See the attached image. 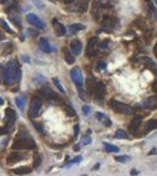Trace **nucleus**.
<instances>
[{"instance_id": "41", "label": "nucleus", "mask_w": 157, "mask_h": 176, "mask_svg": "<svg viewBox=\"0 0 157 176\" xmlns=\"http://www.w3.org/2000/svg\"><path fill=\"white\" fill-rule=\"evenodd\" d=\"M79 129H80L79 124H75V127H74V138L77 136V134H79Z\"/></svg>"}, {"instance_id": "35", "label": "nucleus", "mask_w": 157, "mask_h": 176, "mask_svg": "<svg viewBox=\"0 0 157 176\" xmlns=\"http://www.w3.org/2000/svg\"><path fill=\"white\" fill-rule=\"evenodd\" d=\"M0 25H1V26H2V27H4L5 30H6V32H8V33H13V31H12V30L9 28V26H8L7 23H5L4 20H0Z\"/></svg>"}, {"instance_id": "5", "label": "nucleus", "mask_w": 157, "mask_h": 176, "mask_svg": "<svg viewBox=\"0 0 157 176\" xmlns=\"http://www.w3.org/2000/svg\"><path fill=\"white\" fill-rule=\"evenodd\" d=\"M70 77H72L73 82H74L77 87H82L83 77H82V72H81V69L79 68V67H75V68H73L70 70Z\"/></svg>"}, {"instance_id": "50", "label": "nucleus", "mask_w": 157, "mask_h": 176, "mask_svg": "<svg viewBox=\"0 0 157 176\" xmlns=\"http://www.w3.org/2000/svg\"><path fill=\"white\" fill-rule=\"evenodd\" d=\"M2 103H4V100L0 98V105H2Z\"/></svg>"}, {"instance_id": "32", "label": "nucleus", "mask_w": 157, "mask_h": 176, "mask_svg": "<svg viewBox=\"0 0 157 176\" xmlns=\"http://www.w3.org/2000/svg\"><path fill=\"white\" fill-rule=\"evenodd\" d=\"M53 82H54V84L56 86V88H58V89H59V91H60L61 93H65V89H63L62 84H60V81H59V80H58L56 77H54V79H53Z\"/></svg>"}, {"instance_id": "36", "label": "nucleus", "mask_w": 157, "mask_h": 176, "mask_svg": "<svg viewBox=\"0 0 157 176\" xmlns=\"http://www.w3.org/2000/svg\"><path fill=\"white\" fill-rule=\"evenodd\" d=\"M82 143L84 145H90L91 143V138H90L89 135H87V136H84V138H82Z\"/></svg>"}, {"instance_id": "14", "label": "nucleus", "mask_w": 157, "mask_h": 176, "mask_svg": "<svg viewBox=\"0 0 157 176\" xmlns=\"http://www.w3.org/2000/svg\"><path fill=\"white\" fill-rule=\"evenodd\" d=\"M82 51V44L79 40H73L70 44V52L74 55H79Z\"/></svg>"}, {"instance_id": "22", "label": "nucleus", "mask_w": 157, "mask_h": 176, "mask_svg": "<svg viewBox=\"0 0 157 176\" xmlns=\"http://www.w3.org/2000/svg\"><path fill=\"white\" fill-rule=\"evenodd\" d=\"M68 30L72 33H77V32L84 30V25H82V23H73V25H70L68 27Z\"/></svg>"}, {"instance_id": "29", "label": "nucleus", "mask_w": 157, "mask_h": 176, "mask_svg": "<svg viewBox=\"0 0 157 176\" xmlns=\"http://www.w3.org/2000/svg\"><path fill=\"white\" fill-rule=\"evenodd\" d=\"M131 159L130 156H128V155H122V156H116L115 157V161H117V162H121V163H126L127 161H129Z\"/></svg>"}, {"instance_id": "2", "label": "nucleus", "mask_w": 157, "mask_h": 176, "mask_svg": "<svg viewBox=\"0 0 157 176\" xmlns=\"http://www.w3.org/2000/svg\"><path fill=\"white\" fill-rule=\"evenodd\" d=\"M13 149H34L35 148V142L34 140L30 138L28 131L23 129V133L19 131V135L15 138L14 143H13Z\"/></svg>"}, {"instance_id": "24", "label": "nucleus", "mask_w": 157, "mask_h": 176, "mask_svg": "<svg viewBox=\"0 0 157 176\" xmlns=\"http://www.w3.org/2000/svg\"><path fill=\"white\" fill-rule=\"evenodd\" d=\"M115 138H129V135L127 134V131L123 129H117L115 131Z\"/></svg>"}, {"instance_id": "21", "label": "nucleus", "mask_w": 157, "mask_h": 176, "mask_svg": "<svg viewBox=\"0 0 157 176\" xmlns=\"http://www.w3.org/2000/svg\"><path fill=\"white\" fill-rule=\"evenodd\" d=\"M87 89H88V92H93L94 91V88H95V84H96V80H95V77H88L87 79Z\"/></svg>"}, {"instance_id": "17", "label": "nucleus", "mask_w": 157, "mask_h": 176, "mask_svg": "<svg viewBox=\"0 0 157 176\" xmlns=\"http://www.w3.org/2000/svg\"><path fill=\"white\" fill-rule=\"evenodd\" d=\"M40 93H41V95H42L44 98H46V99H56V98H58V95L53 92L49 87H44Z\"/></svg>"}, {"instance_id": "51", "label": "nucleus", "mask_w": 157, "mask_h": 176, "mask_svg": "<svg viewBox=\"0 0 157 176\" xmlns=\"http://www.w3.org/2000/svg\"><path fill=\"white\" fill-rule=\"evenodd\" d=\"M1 1H4V2H6V1H7V0H1Z\"/></svg>"}, {"instance_id": "15", "label": "nucleus", "mask_w": 157, "mask_h": 176, "mask_svg": "<svg viewBox=\"0 0 157 176\" xmlns=\"http://www.w3.org/2000/svg\"><path fill=\"white\" fill-rule=\"evenodd\" d=\"M143 106L148 109L157 108V96H149L148 99H145L143 101Z\"/></svg>"}, {"instance_id": "18", "label": "nucleus", "mask_w": 157, "mask_h": 176, "mask_svg": "<svg viewBox=\"0 0 157 176\" xmlns=\"http://www.w3.org/2000/svg\"><path fill=\"white\" fill-rule=\"evenodd\" d=\"M95 117H96L98 121H101L105 126H107V127L112 126V121H110V119L107 117V115H105L103 113H96V114H95Z\"/></svg>"}, {"instance_id": "16", "label": "nucleus", "mask_w": 157, "mask_h": 176, "mask_svg": "<svg viewBox=\"0 0 157 176\" xmlns=\"http://www.w3.org/2000/svg\"><path fill=\"white\" fill-rule=\"evenodd\" d=\"M112 27H114V19L112 16H105L103 18V21H102V28L105 31H110V30H112Z\"/></svg>"}, {"instance_id": "25", "label": "nucleus", "mask_w": 157, "mask_h": 176, "mask_svg": "<svg viewBox=\"0 0 157 176\" xmlns=\"http://www.w3.org/2000/svg\"><path fill=\"white\" fill-rule=\"evenodd\" d=\"M157 128V120H149L147 122V126H145V130L147 131H150V130H154Z\"/></svg>"}, {"instance_id": "40", "label": "nucleus", "mask_w": 157, "mask_h": 176, "mask_svg": "<svg viewBox=\"0 0 157 176\" xmlns=\"http://www.w3.org/2000/svg\"><path fill=\"white\" fill-rule=\"evenodd\" d=\"M81 160H82V157H81V156H76L75 159H73V160L69 162V164H74V163H77V162H80Z\"/></svg>"}, {"instance_id": "8", "label": "nucleus", "mask_w": 157, "mask_h": 176, "mask_svg": "<svg viewBox=\"0 0 157 176\" xmlns=\"http://www.w3.org/2000/svg\"><path fill=\"white\" fill-rule=\"evenodd\" d=\"M15 120H16L15 112L13 109H11V108H7V109H6V119H5L6 127H7V128H11V127L14 124Z\"/></svg>"}, {"instance_id": "43", "label": "nucleus", "mask_w": 157, "mask_h": 176, "mask_svg": "<svg viewBox=\"0 0 157 176\" xmlns=\"http://www.w3.org/2000/svg\"><path fill=\"white\" fill-rule=\"evenodd\" d=\"M152 91L157 94V80H155V81L152 82Z\"/></svg>"}, {"instance_id": "26", "label": "nucleus", "mask_w": 157, "mask_h": 176, "mask_svg": "<svg viewBox=\"0 0 157 176\" xmlns=\"http://www.w3.org/2000/svg\"><path fill=\"white\" fill-rule=\"evenodd\" d=\"M88 1H89V0H81V1L79 2L77 11H79V12H81V13L86 12V11H87V6H88Z\"/></svg>"}, {"instance_id": "47", "label": "nucleus", "mask_w": 157, "mask_h": 176, "mask_svg": "<svg viewBox=\"0 0 157 176\" xmlns=\"http://www.w3.org/2000/svg\"><path fill=\"white\" fill-rule=\"evenodd\" d=\"M75 0H63V2L65 4H72V2H74Z\"/></svg>"}, {"instance_id": "6", "label": "nucleus", "mask_w": 157, "mask_h": 176, "mask_svg": "<svg viewBox=\"0 0 157 176\" xmlns=\"http://www.w3.org/2000/svg\"><path fill=\"white\" fill-rule=\"evenodd\" d=\"M97 45H98V39L97 38H91L88 40V44H87V49H86V54L87 56H94L97 53Z\"/></svg>"}, {"instance_id": "10", "label": "nucleus", "mask_w": 157, "mask_h": 176, "mask_svg": "<svg viewBox=\"0 0 157 176\" xmlns=\"http://www.w3.org/2000/svg\"><path fill=\"white\" fill-rule=\"evenodd\" d=\"M25 159V155L23 153H19V152H13L8 155L7 157V163L9 164H13V163H16L19 161H21Z\"/></svg>"}, {"instance_id": "7", "label": "nucleus", "mask_w": 157, "mask_h": 176, "mask_svg": "<svg viewBox=\"0 0 157 176\" xmlns=\"http://www.w3.org/2000/svg\"><path fill=\"white\" fill-rule=\"evenodd\" d=\"M26 19H27V21L30 23V25H33V26H35L39 30H42V28H45V23L39 18L35 14H33V13H30V14H27L26 16Z\"/></svg>"}, {"instance_id": "28", "label": "nucleus", "mask_w": 157, "mask_h": 176, "mask_svg": "<svg viewBox=\"0 0 157 176\" xmlns=\"http://www.w3.org/2000/svg\"><path fill=\"white\" fill-rule=\"evenodd\" d=\"M65 112H66V114L68 115V116H74L75 115V110L72 108V106L70 105H65Z\"/></svg>"}, {"instance_id": "48", "label": "nucleus", "mask_w": 157, "mask_h": 176, "mask_svg": "<svg viewBox=\"0 0 157 176\" xmlns=\"http://www.w3.org/2000/svg\"><path fill=\"white\" fill-rule=\"evenodd\" d=\"M154 53H155V56L157 58V44L154 46Z\"/></svg>"}, {"instance_id": "46", "label": "nucleus", "mask_w": 157, "mask_h": 176, "mask_svg": "<svg viewBox=\"0 0 157 176\" xmlns=\"http://www.w3.org/2000/svg\"><path fill=\"white\" fill-rule=\"evenodd\" d=\"M2 74H4V67H2V66H0V79L2 77Z\"/></svg>"}, {"instance_id": "44", "label": "nucleus", "mask_w": 157, "mask_h": 176, "mask_svg": "<svg viewBox=\"0 0 157 176\" xmlns=\"http://www.w3.org/2000/svg\"><path fill=\"white\" fill-rule=\"evenodd\" d=\"M107 47H108V41H105V42H102V44L100 45V48H101V49H105Z\"/></svg>"}, {"instance_id": "3", "label": "nucleus", "mask_w": 157, "mask_h": 176, "mask_svg": "<svg viewBox=\"0 0 157 176\" xmlns=\"http://www.w3.org/2000/svg\"><path fill=\"white\" fill-rule=\"evenodd\" d=\"M109 105H110L112 110L116 112V113H120V114H123V115L134 114V109L130 107V106H128L126 103H122V102L117 101V100L112 99L109 101Z\"/></svg>"}, {"instance_id": "1", "label": "nucleus", "mask_w": 157, "mask_h": 176, "mask_svg": "<svg viewBox=\"0 0 157 176\" xmlns=\"http://www.w3.org/2000/svg\"><path fill=\"white\" fill-rule=\"evenodd\" d=\"M20 79V66L16 60H11L4 68L2 80L6 86H11Z\"/></svg>"}, {"instance_id": "30", "label": "nucleus", "mask_w": 157, "mask_h": 176, "mask_svg": "<svg viewBox=\"0 0 157 176\" xmlns=\"http://www.w3.org/2000/svg\"><path fill=\"white\" fill-rule=\"evenodd\" d=\"M40 164H41V156H40L39 154H35V155H34V161H33V167H34V168H37Z\"/></svg>"}, {"instance_id": "52", "label": "nucleus", "mask_w": 157, "mask_h": 176, "mask_svg": "<svg viewBox=\"0 0 157 176\" xmlns=\"http://www.w3.org/2000/svg\"><path fill=\"white\" fill-rule=\"evenodd\" d=\"M1 133H2V130H1V129H0V134H1Z\"/></svg>"}, {"instance_id": "13", "label": "nucleus", "mask_w": 157, "mask_h": 176, "mask_svg": "<svg viewBox=\"0 0 157 176\" xmlns=\"http://www.w3.org/2000/svg\"><path fill=\"white\" fill-rule=\"evenodd\" d=\"M141 123H142V115H136L134 119H133V121L130 122V126H129L130 131H131V133H135L136 130L140 128Z\"/></svg>"}, {"instance_id": "42", "label": "nucleus", "mask_w": 157, "mask_h": 176, "mask_svg": "<svg viewBox=\"0 0 157 176\" xmlns=\"http://www.w3.org/2000/svg\"><path fill=\"white\" fill-rule=\"evenodd\" d=\"M89 110H90V108L88 107V106H83V107H82V112L84 113V114H88V113H89Z\"/></svg>"}, {"instance_id": "27", "label": "nucleus", "mask_w": 157, "mask_h": 176, "mask_svg": "<svg viewBox=\"0 0 157 176\" xmlns=\"http://www.w3.org/2000/svg\"><path fill=\"white\" fill-rule=\"evenodd\" d=\"M105 150L109 152V153H117V152H120L119 147L112 145H110V143H105Z\"/></svg>"}, {"instance_id": "4", "label": "nucleus", "mask_w": 157, "mask_h": 176, "mask_svg": "<svg viewBox=\"0 0 157 176\" xmlns=\"http://www.w3.org/2000/svg\"><path fill=\"white\" fill-rule=\"evenodd\" d=\"M41 106H42V102H41V100L39 99V98H33L32 101H30V109H28V116H30V119H35L39 113H40V110H41Z\"/></svg>"}, {"instance_id": "49", "label": "nucleus", "mask_w": 157, "mask_h": 176, "mask_svg": "<svg viewBox=\"0 0 157 176\" xmlns=\"http://www.w3.org/2000/svg\"><path fill=\"white\" fill-rule=\"evenodd\" d=\"M131 175H137L138 174V171H136V170H131V173H130Z\"/></svg>"}, {"instance_id": "19", "label": "nucleus", "mask_w": 157, "mask_h": 176, "mask_svg": "<svg viewBox=\"0 0 157 176\" xmlns=\"http://www.w3.org/2000/svg\"><path fill=\"white\" fill-rule=\"evenodd\" d=\"M13 174H16V175H23V174H30L32 173V168L30 167H19V168L16 169H13V170H11Z\"/></svg>"}, {"instance_id": "20", "label": "nucleus", "mask_w": 157, "mask_h": 176, "mask_svg": "<svg viewBox=\"0 0 157 176\" xmlns=\"http://www.w3.org/2000/svg\"><path fill=\"white\" fill-rule=\"evenodd\" d=\"M63 55H65V60H66V62H67L68 65H73V63L75 62L74 55H73V53H70L67 48H65V51H63Z\"/></svg>"}, {"instance_id": "12", "label": "nucleus", "mask_w": 157, "mask_h": 176, "mask_svg": "<svg viewBox=\"0 0 157 176\" xmlns=\"http://www.w3.org/2000/svg\"><path fill=\"white\" fill-rule=\"evenodd\" d=\"M53 27H54V32H55V34L58 37H62V35L66 34V27L62 23H59L56 19L53 20Z\"/></svg>"}, {"instance_id": "45", "label": "nucleus", "mask_w": 157, "mask_h": 176, "mask_svg": "<svg viewBox=\"0 0 157 176\" xmlns=\"http://www.w3.org/2000/svg\"><path fill=\"white\" fill-rule=\"evenodd\" d=\"M23 60L25 62H30V56H27V55H23Z\"/></svg>"}, {"instance_id": "23", "label": "nucleus", "mask_w": 157, "mask_h": 176, "mask_svg": "<svg viewBox=\"0 0 157 176\" xmlns=\"http://www.w3.org/2000/svg\"><path fill=\"white\" fill-rule=\"evenodd\" d=\"M141 62L142 63H144V65H147V66H149L151 69H154V70H156L157 69V66L155 65V62L152 61L150 58H148V56H145V58H142L141 59Z\"/></svg>"}, {"instance_id": "34", "label": "nucleus", "mask_w": 157, "mask_h": 176, "mask_svg": "<svg viewBox=\"0 0 157 176\" xmlns=\"http://www.w3.org/2000/svg\"><path fill=\"white\" fill-rule=\"evenodd\" d=\"M34 81L37 82V84H45L46 82V79L42 75H37V77H34Z\"/></svg>"}, {"instance_id": "38", "label": "nucleus", "mask_w": 157, "mask_h": 176, "mask_svg": "<svg viewBox=\"0 0 157 176\" xmlns=\"http://www.w3.org/2000/svg\"><path fill=\"white\" fill-rule=\"evenodd\" d=\"M34 127H35V129L39 130L41 134H44V128H42V124H41V123H34Z\"/></svg>"}, {"instance_id": "33", "label": "nucleus", "mask_w": 157, "mask_h": 176, "mask_svg": "<svg viewBox=\"0 0 157 176\" xmlns=\"http://www.w3.org/2000/svg\"><path fill=\"white\" fill-rule=\"evenodd\" d=\"M145 1V5H147V7L149 8V11L150 12H155V6H154V2L151 1V0H144Z\"/></svg>"}, {"instance_id": "39", "label": "nucleus", "mask_w": 157, "mask_h": 176, "mask_svg": "<svg viewBox=\"0 0 157 176\" xmlns=\"http://www.w3.org/2000/svg\"><path fill=\"white\" fill-rule=\"evenodd\" d=\"M105 68H107V63H105V62H100L96 66V70H101V69H105Z\"/></svg>"}, {"instance_id": "31", "label": "nucleus", "mask_w": 157, "mask_h": 176, "mask_svg": "<svg viewBox=\"0 0 157 176\" xmlns=\"http://www.w3.org/2000/svg\"><path fill=\"white\" fill-rule=\"evenodd\" d=\"M15 103L18 105V107L23 110V106H25V100H23V98H21V96H18V98L15 99Z\"/></svg>"}, {"instance_id": "9", "label": "nucleus", "mask_w": 157, "mask_h": 176, "mask_svg": "<svg viewBox=\"0 0 157 176\" xmlns=\"http://www.w3.org/2000/svg\"><path fill=\"white\" fill-rule=\"evenodd\" d=\"M94 94H95V96H96V99L98 100H102L105 98V86L103 82H96L95 84V88H94Z\"/></svg>"}, {"instance_id": "11", "label": "nucleus", "mask_w": 157, "mask_h": 176, "mask_svg": "<svg viewBox=\"0 0 157 176\" xmlns=\"http://www.w3.org/2000/svg\"><path fill=\"white\" fill-rule=\"evenodd\" d=\"M39 46L41 48V51L45 52V53H51V52L54 51V48L52 47V45L49 44V41H48L46 38H41L39 40Z\"/></svg>"}, {"instance_id": "37", "label": "nucleus", "mask_w": 157, "mask_h": 176, "mask_svg": "<svg viewBox=\"0 0 157 176\" xmlns=\"http://www.w3.org/2000/svg\"><path fill=\"white\" fill-rule=\"evenodd\" d=\"M77 89H79V94H80V98L83 100V101H87V96H86V93L82 92V89H81V87H77Z\"/></svg>"}]
</instances>
